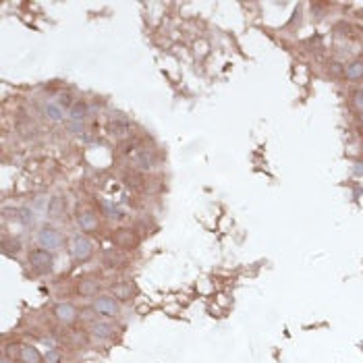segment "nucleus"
<instances>
[{
  "instance_id": "7ed1b4c3",
  "label": "nucleus",
  "mask_w": 363,
  "mask_h": 363,
  "mask_svg": "<svg viewBox=\"0 0 363 363\" xmlns=\"http://www.w3.org/2000/svg\"><path fill=\"white\" fill-rule=\"evenodd\" d=\"M38 245L42 249L56 251V249L62 247V234L54 226H44L42 230H38Z\"/></svg>"
},
{
  "instance_id": "f03ea898",
  "label": "nucleus",
  "mask_w": 363,
  "mask_h": 363,
  "mask_svg": "<svg viewBox=\"0 0 363 363\" xmlns=\"http://www.w3.org/2000/svg\"><path fill=\"white\" fill-rule=\"evenodd\" d=\"M30 264L38 274H48L54 268V258H52V254L48 249L38 247L30 254Z\"/></svg>"
},
{
  "instance_id": "ddd939ff",
  "label": "nucleus",
  "mask_w": 363,
  "mask_h": 363,
  "mask_svg": "<svg viewBox=\"0 0 363 363\" xmlns=\"http://www.w3.org/2000/svg\"><path fill=\"white\" fill-rule=\"evenodd\" d=\"M44 114L52 120V122H60L64 120V108L58 104V102H48L44 106Z\"/></svg>"
},
{
  "instance_id": "aec40b11",
  "label": "nucleus",
  "mask_w": 363,
  "mask_h": 363,
  "mask_svg": "<svg viewBox=\"0 0 363 363\" xmlns=\"http://www.w3.org/2000/svg\"><path fill=\"white\" fill-rule=\"evenodd\" d=\"M44 361L46 363H60V351H56V348H48L46 355H44Z\"/></svg>"
},
{
  "instance_id": "f3484780",
  "label": "nucleus",
  "mask_w": 363,
  "mask_h": 363,
  "mask_svg": "<svg viewBox=\"0 0 363 363\" xmlns=\"http://www.w3.org/2000/svg\"><path fill=\"white\" fill-rule=\"evenodd\" d=\"M17 220L21 222L23 226H32L36 222L34 210H32V208H19V210H17Z\"/></svg>"
},
{
  "instance_id": "9b49d317",
  "label": "nucleus",
  "mask_w": 363,
  "mask_h": 363,
  "mask_svg": "<svg viewBox=\"0 0 363 363\" xmlns=\"http://www.w3.org/2000/svg\"><path fill=\"white\" fill-rule=\"evenodd\" d=\"M77 224H79L81 230H96L98 228V218H96L94 212L86 210V212H81L77 216Z\"/></svg>"
},
{
  "instance_id": "1a4fd4ad",
  "label": "nucleus",
  "mask_w": 363,
  "mask_h": 363,
  "mask_svg": "<svg viewBox=\"0 0 363 363\" xmlns=\"http://www.w3.org/2000/svg\"><path fill=\"white\" fill-rule=\"evenodd\" d=\"M64 208H66V202L62 195H54V198L48 202V216L50 218H60L64 214Z\"/></svg>"
},
{
  "instance_id": "423d86ee",
  "label": "nucleus",
  "mask_w": 363,
  "mask_h": 363,
  "mask_svg": "<svg viewBox=\"0 0 363 363\" xmlns=\"http://www.w3.org/2000/svg\"><path fill=\"white\" fill-rule=\"evenodd\" d=\"M114 326L110 324V322H104V320H94V322L90 324V332H92V336H96V338H100V340H108V338H112L114 336Z\"/></svg>"
},
{
  "instance_id": "20e7f679",
  "label": "nucleus",
  "mask_w": 363,
  "mask_h": 363,
  "mask_svg": "<svg viewBox=\"0 0 363 363\" xmlns=\"http://www.w3.org/2000/svg\"><path fill=\"white\" fill-rule=\"evenodd\" d=\"M94 312L98 316H106V318H114L118 316L120 307H118V301L112 297V295H100L96 301H94Z\"/></svg>"
},
{
  "instance_id": "39448f33",
  "label": "nucleus",
  "mask_w": 363,
  "mask_h": 363,
  "mask_svg": "<svg viewBox=\"0 0 363 363\" xmlns=\"http://www.w3.org/2000/svg\"><path fill=\"white\" fill-rule=\"evenodd\" d=\"M54 316H56V320H58L60 324L68 326V324L77 322L79 312H77V307L73 303H58L56 307H54Z\"/></svg>"
},
{
  "instance_id": "5701e85b",
  "label": "nucleus",
  "mask_w": 363,
  "mask_h": 363,
  "mask_svg": "<svg viewBox=\"0 0 363 363\" xmlns=\"http://www.w3.org/2000/svg\"><path fill=\"white\" fill-rule=\"evenodd\" d=\"M353 172H355L357 176H363V160L353 162Z\"/></svg>"
},
{
  "instance_id": "4468645a",
  "label": "nucleus",
  "mask_w": 363,
  "mask_h": 363,
  "mask_svg": "<svg viewBox=\"0 0 363 363\" xmlns=\"http://www.w3.org/2000/svg\"><path fill=\"white\" fill-rule=\"evenodd\" d=\"M344 75L346 79L351 81H357V79H363V60H353L344 66Z\"/></svg>"
},
{
  "instance_id": "9d476101",
  "label": "nucleus",
  "mask_w": 363,
  "mask_h": 363,
  "mask_svg": "<svg viewBox=\"0 0 363 363\" xmlns=\"http://www.w3.org/2000/svg\"><path fill=\"white\" fill-rule=\"evenodd\" d=\"M88 104L86 102H81V100H77V102H73V106L68 108V118H71L73 122H81V120H86V116H88Z\"/></svg>"
},
{
  "instance_id": "6ab92c4d",
  "label": "nucleus",
  "mask_w": 363,
  "mask_h": 363,
  "mask_svg": "<svg viewBox=\"0 0 363 363\" xmlns=\"http://www.w3.org/2000/svg\"><path fill=\"white\" fill-rule=\"evenodd\" d=\"M21 346H23V344H8V348L4 351V355H6L8 359L15 361L17 357H21Z\"/></svg>"
},
{
  "instance_id": "f8f14e48",
  "label": "nucleus",
  "mask_w": 363,
  "mask_h": 363,
  "mask_svg": "<svg viewBox=\"0 0 363 363\" xmlns=\"http://www.w3.org/2000/svg\"><path fill=\"white\" fill-rule=\"evenodd\" d=\"M23 363H42L44 361V357H42V353L38 351L36 346L32 344H23L21 346V357H19Z\"/></svg>"
},
{
  "instance_id": "6e6552de",
  "label": "nucleus",
  "mask_w": 363,
  "mask_h": 363,
  "mask_svg": "<svg viewBox=\"0 0 363 363\" xmlns=\"http://www.w3.org/2000/svg\"><path fill=\"white\" fill-rule=\"evenodd\" d=\"M133 162L137 164V168H142V170H152L154 164H156V158H154V152H152V150L142 148V150L135 152Z\"/></svg>"
},
{
  "instance_id": "393cba45",
  "label": "nucleus",
  "mask_w": 363,
  "mask_h": 363,
  "mask_svg": "<svg viewBox=\"0 0 363 363\" xmlns=\"http://www.w3.org/2000/svg\"><path fill=\"white\" fill-rule=\"evenodd\" d=\"M10 361H12V359H8L6 355H2V363H10Z\"/></svg>"
},
{
  "instance_id": "2eb2a0df",
  "label": "nucleus",
  "mask_w": 363,
  "mask_h": 363,
  "mask_svg": "<svg viewBox=\"0 0 363 363\" xmlns=\"http://www.w3.org/2000/svg\"><path fill=\"white\" fill-rule=\"evenodd\" d=\"M98 288H100V284H98L96 278H83V280L79 282V292L83 297H94Z\"/></svg>"
},
{
  "instance_id": "dca6fc26",
  "label": "nucleus",
  "mask_w": 363,
  "mask_h": 363,
  "mask_svg": "<svg viewBox=\"0 0 363 363\" xmlns=\"http://www.w3.org/2000/svg\"><path fill=\"white\" fill-rule=\"evenodd\" d=\"M131 295H133V288H131V284H127V282H118V284L112 286V297H114L116 301H129Z\"/></svg>"
},
{
  "instance_id": "a211bd4d",
  "label": "nucleus",
  "mask_w": 363,
  "mask_h": 363,
  "mask_svg": "<svg viewBox=\"0 0 363 363\" xmlns=\"http://www.w3.org/2000/svg\"><path fill=\"white\" fill-rule=\"evenodd\" d=\"M19 249H21V243L19 241H8V239H4V254L6 256H17Z\"/></svg>"
},
{
  "instance_id": "a878e982",
  "label": "nucleus",
  "mask_w": 363,
  "mask_h": 363,
  "mask_svg": "<svg viewBox=\"0 0 363 363\" xmlns=\"http://www.w3.org/2000/svg\"><path fill=\"white\" fill-rule=\"evenodd\" d=\"M361 122H363V114H361Z\"/></svg>"
},
{
  "instance_id": "412c9836",
  "label": "nucleus",
  "mask_w": 363,
  "mask_h": 363,
  "mask_svg": "<svg viewBox=\"0 0 363 363\" xmlns=\"http://www.w3.org/2000/svg\"><path fill=\"white\" fill-rule=\"evenodd\" d=\"M353 104H355L357 110H361V112H363V90H357L353 94Z\"/></svg>"
},
{
  "instance_id": "0eeeda50",
  "label": "nucleus",
  "mask_w": 363,
  "mask_h": 363,
  "mask_svg": "<svg viewBox=\"0 0 363 363\" xmlns=\"http://www.w3.org/2000/svg\"><path fill=\"white\" fill-rule=\"evenodd\" d=\"M108 131H110V135H112V137H124V135H129V131H131V122H129L127 116L116 114L112 120H110Z\"/></svg>"
},
{
  "instance_id": "4be33fe9",
  "label": "nucleus",
  "mask_w": 363,
  "mask_h": 363,
  "mask_svg": "<svg viewBox=\"0 0 363 363\" xmlns=\"http://www.w3.org/2000/svg\"><path fill=\"white\" fill-rule=\"evenodd\" d=\"M71 340H73L77 346H81L83 342H86V336H83L81 332H73V334H71Z\"/></svg>"
},
{
  "instance_id": "b1692460",
  "label": "nucleus",
  "mask_w": 363,
  "mask_h": 363,
  "mask_svg": "<svg viewBox=\"0 0 363 363\" xmlns=\"http://www.w3.org/2000/svg\"><path fill=\"white\" fill-rule=\"evenodd\" d=\"M94 314H96L94 307H92V310H86V312L81 314V320H92V322H94Z\"/></svg>"
},
{
  "instance_id": "f257e3e1",
  "label": "nucleus",
  "mask_w": 363,
  "mask_h": 363,
  "mask_svg": "<svg viewBox=\"0 0 363 363\" xmlns=\"http://www.w3.org/2000/svg\"><path fill=\"white\" fill-rule=\"evenodd\" d=\"M68 254L75 262H88L94 254V245L88 236L83 234H75L71 241H68Z\"/></svg>"
}]
</instances>
